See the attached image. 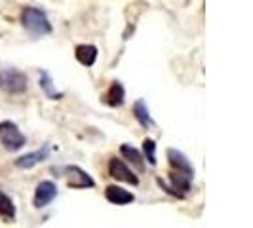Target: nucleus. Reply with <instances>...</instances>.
<instances>
[{
  "mask_svg": "<svg viewBox=\"0 0 253 228\" xmlns=\"http://www.w3.org/2000/svg\"><path fill=\"white\" fill-rule=\"evenodd\" d=\"M63 171L67 175V185L71 189H93L95 187V181L91 179V175L78 165H67Z\"/></svg>",
  "mask_w": 253,
  "mask_h": 228,
  "instance_id": "20e7f679",
  "label": "nucleus"
},
{
  "mask_svg": "<svg viewBox=\"0 0 253 228\" xmlns=\"http://www.w3.org/2000/svg\"><path fill=\"white\" fill-rule=\"evenodd\" d=\"M27 75L17 69H2L0 71V88L6 93L21 95L27 91Z\"/></svg>",
  "mask_w": 253,
  "mask_h": 228,
  "instance_id": "7ed1b4c3",
  "label": "nucleus"
},
{
  "mask_svg": "<svg viewBox=\"0 0 253 228\" xmlns=\"http://www.w3.org/2000/svg\"><path fill=\"white\" fill-rule=\"evenodd\" d=\"M124 99H126V89L122 86V82H118V80L113 82L107 89V93L103 95V101L107 103L109 107H122Z\"/></svg>",
  "mask_w": 253,
  "mask_h": 228,
  "instance_id": "9d476101",
  "label": "nucleus"
},
{
  "mask_svg": "<svg viewBox=\"0 0 253 228\" xmlns=\"http://www.w3.org/2000/svg\"><path fill=\"white\" fill-rule=\"evenodd\" d=\"M109 175L116 181H124V183H129V185H139V179L137 175L127 167L122 160H118V158H113L111 162H109Z\"/></svg>",
  "mask_w": 253,
  "mask_h": 228,
  "instance_id": "423d86ee",
  "label": "nucleus"
},
{
  "mask_svg": "<svg viewBox=\"0 0 253 228\" xmlns=\"http://www.w3.org/2000/svg\"><path fill=\"white\" fill-rule=\"evenodd\" d=\"M76 61L84 67H93V63L97 61V48L93 44H80L75 50Z\"/></svg>",
  "mask_w": 253,
  "mask_h": 228,
  "instance_id": "9b49d317",
  "label": "nucleus"
},
{
  "mask_svg": "<svg viewBox=\"0 0 253 228\" xmlns=\"http://www.w3.org/2000/svg\"><path fill=\"white\" fill-rule=\"evenodd\" d=\"M166 156H168V162H169L173 171H179V173H185V175L194 177V165L190 164V160L181 151H177V149H168Z\"/></svg>",
  "mask_w": 253,
  "mask_h": 228,
  "instance_id": "0eeeda50",
  "label": "nucleus"
},
{
  "mask_svg": "<svg viewBox=\"0 0 253 228\" xmlns=\"http://www.w3.org/2000/svg\"><path fill=\"white\" fill-rule=\"evenodd\" d=\"M120 154L126 158L129 164L135 165L139 171L145 169V162H143L145 158H143V156H141V152L137 151V149H133L131 145H122V147H120Z\"/></svg>",
  "mask_w": 253,
  "mask_h": 228,
  "instance_id": "4468645a",
  "label": "nucleus"
},
{
  "mask_svg": "<svg viewBox=\"0 0 253 228\" xmlns=\"http://www.w3.org/2000/svg\"><path fill=\"white\" fill-rule=\"evenodd\" d=\"M57 198V187L53 181H40L37 185V190H35V207L37 209H42L46 205H50L53 200Z\"/></svg>",
  "mask_w": 253,
  "mask_h": 228,
  "instance_id": "39448f33",
  "label": "nucleus"
},
{
  "mask_svg": "<svg viewBox=\"0 0 253 228\" xmlns=\"http://www.w3.org/2000/svg\"><path fill=\"white\" fill-rule=\"evenodd\" d=\"M48 158H50V147L46 145V147H42L40 151L29 152L25 156H19L13 164H15V167H19V169H31V167H35L37 164L48 160Z\"/></svg>",
  "mask_w": 253,
  "mask_h": 228,
  "instance_id": "6e6552de",
  "label": "nucleus"
},
{
  "mask_svg": "<svg viewBox=\"0 0 253 228\" xmlns=\"http://www.w3.org/2000/svg\"><path fill=\"white\" fill-rule=\"evenodd\" d=\"M0 143L6 151L17 152L27 145V137L21 133V129L17 127L15 122L4 120L0 122Z\"/></svg>",
  "mask_w": 253,
  "mask_h": 228,
  "instance_id": "f03ea898",
  "label": "nucleus"
},
{
  "mask_svg": "<svg viewBox=\"0 0 253 228\" xmlns=\"http://www.w3.org/2000/svg\"><path fill=\"white\" fill-rule=\"evenodd\" d=\"M38 84H40V88L44 89V93L50 97V99H61L63 97V93L61 91H57L55 86H53V80H51V76L48 71H40V80H38Z\"/></svg>",
  "mask_w": 253,
  "mask_h": 228,
  "instance_id": "ddd939ff",
  "label": "nucleus"
},
{
  "mask_svg": "<svg viewBox=\"0 0 253 228\" xmlns=\"http://www.w3.org/2000/svg\"><path fill=\"white\" fill-rule=\"evenodd\" d=\"M15 213H17V211H15L13 200L6 192L0 190V217L6 219V221H13V219H15Z\"/></svg>",
  "mask_w": 253,
  "mask_h": 228,
  "instance_id": "2eb2a0df",
  "label": "nucleus"
},
{
  "mask_svg": "<svg viewBox=\"0 0 253 228\" xmlns=\"http://www.w3.org/2000/svg\"><path fill=\"white\" fill-rule=\"evenodd\" d=\"M105 198H107V202L114 203V205H126V203H131L135 200V196L129 190L116 187V185H109L105 189Z\"/></svg>",
  "mask_w": 253,
  "mask_h": 228,
  "instance_id": "1a4fd4ad",
  "label": "nucleus"
},
{
  "mask_svg": "<svg viewBox=\"0 0 253 228\" xmlns=\"http://www.w3.org/2000/svg\"><path fill=\"white\" fill-rule=\"evenodd\" d=\"M131 111H133V116H135V120L139 122V126H141V127L149 129V127L154 126V120H152L151 113H149V107H147V103H145V99H137V101L133 103Z\"/></svg>",
  "mask_w": 253,
  "mask_h": 228,
  "instance_id": "f8f14e48",
  "label": "nucleus"
},
{
  "mask_svg": "<svg viewBox=\"0 0 253 228\" xmlns=\"http://www.w3.org/2000/svg\"><path fill=\"white\" fill-rule=\"evenodd\" d=\"M143 154H145V160L149 164L156 165V143H154V139L143 141Z\"/></svg>",
  "mask_w": 253,
  "mask_h": 228,
  "instance_id": "dca6fc26",
  "label": "nucleus"
},
{
  "mask_svg": "<svg viewBox=\"0 0 253 228\" xmlns=\"http://www.w3.org/2000/svg\"><path fill=\"white\" fill-rule=\"evenodd\" d=\"M19 21L27 33H31L33 37H46L51 33V23L44 10H40L37 6H27L19 13Z\"/></svg>",
  "mask_w": 253,
  "mask_h": 228,
  "instance_id": "f257e3e1",
  "label": "nucleus"
}]
</instances>
